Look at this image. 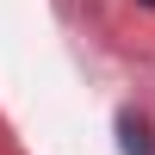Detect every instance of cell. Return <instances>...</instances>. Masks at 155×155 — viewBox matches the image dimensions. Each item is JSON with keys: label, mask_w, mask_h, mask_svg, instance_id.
I'll return each instance as SVG.
<instances>
[{"label": "cell", "mask_w": 155, "mask_h": 155, "mask_svg": "<svg viewBox=\"0 0 155 155\" xmlns=\"http://www.w3.org/2000/svg\"><path fill=\"white\" fill-rule=\"evenodd\" d=\"M143 6H155V0H143Z\"/></svg>", "instance_id": "1"}]
</instances>
